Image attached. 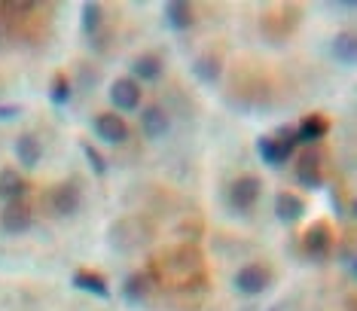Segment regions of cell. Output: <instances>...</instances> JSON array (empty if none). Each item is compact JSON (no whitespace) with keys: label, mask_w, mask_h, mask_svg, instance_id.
Instances as JSON below:
<instances>
[{"label":"cell","mask_w":357,"mask_h":311,"mask_svg":"<svg viewBox=\"0 0 357 311\" xmlns=\"http://www.w3.org/2000/svg\"><path fill=\"white\" fill-rule=\"evenodd\" d=\"M296 146H299L296 144V128L294 126H281L278 132H275V137H259L257 153L269 168H281V165H287V159L294 156Z\"/></svg>","instance_id":"1"},{"label":"cell","mask_w":357,"mask_h":311,"mask_svg":"<svg viewBox=\"0 0 357 311\" xmlns=\"http://www.w3.org/2000/svg\"><path fill=\"white\" fill-rule=\"evenodd\" d=\"M259 192H263V183H259V177H254V174H245V177L232 180V186H229V208L238 211V214H248V211L257 204Z\"/></svg>","instance_id":"2"},{"label":"cell","mask_w":357,"mask_h":311,"mask_svg":"<svg viewBox=\"0 0 357 311\" xmlns=\"http://www.w3.org/2000/svg\"><path fill=\"white\" fill-rule=\"evenodd\" d=\"M79 202H83V195H79L77 183H59L50 195H46V208L59 217H74L79 211Z\"/></svg>","instance_id":"3"},{"label":"cell","mask_w":357,"mask_h":311,"mask_svg":"<svg viewBox=\"0 0 357 311\" xmlns=\"http://www.w3.org/2000/svg\"><path fill=\"white\" fill-rule=\"evenodd\" d=\"M110 104L116 110H123V113L137 110V104H141V86H137L132 77L113 79L110 83Z\"/></svg>","instance_id":"4"},{"label":"cell","mask_w":357,"mask_h":311,"mask_svg":"<svg viewBox=\"0 0 357 311\" xmlns=\"http://www.w3.org/2000/svg\"><path fill=\"white\" fill-rule=\"evenodd\" d=\"M0 226H3V232L10 235H22L31 229V208L25 202H6L3 211H0Z\"/></svg>","instance_id":"5"},{"label":"cell","mask_w":357,"mask_h":311,"mask_svg":"<svg viewBox=\"0 0 357 311\" xmlns=\"http://www.w3.org/2000/svg\"><path fill=\"white\" fill-rule=\"evenodd\" d=\"M266 287H269V272H266L263 266L250 263V266H241L238 272H235V290L238 293L257 296V293H263Z\"/></svg>","instance_id":"6"},{"label":"cell","mask_w":357,"mask_h":311,"mask_svg":"<svg viewBox=\"0 0 357 311\" xmlns=\"http://www.w3.org/2000/svg\"><path fill=\"white\" fill-rule=\"evenodd\" d=\"M294 171H296L299 186H305V190H318L321 186V156H318V150L299 153Z\"/></svg>","instance_id":"7"},{"label":"cell","mask_w":357,"mask_h":311,"mask_svg":"<svg viewBox=\"0 0 357 311\" xmlns=\"http://www.w3.org/2000/svg\"><path fill=\"white\" fill-rule=\"evenodd\" d=\"M92 128H95V135H98L101 141H107V144H123L128 137L126 119L116 116V113H98V116L92 119Z\"/></svg>","instance_id":"8"},{"label":"cell","mask_w":357,"mask_h":311,"mask_svg":"<svg viewBox=\"0 0 357 311\" xmlns=\"http://www.w3.org/2000/svg\"><path fill=\"white\" fill-rule=\"evenodd\" d=\"M330 248H333V232H330L327 223H318V226H312L305 232V253H308V259L324 263V259H327V253H330Z\"/></svg>","instance_id":"9"},{"label":"cell","mask_w":357,"mask_h":311,"mask_svg":"<svg viewBox=\"0 0 357 311\" xmlns=\"http://www.w3.org/2000/svg\"><path fill=\"white\" fill-rule=\"evenodd\" d=\"M275 217L287 226L299 223V220L305 217V202L294 192H278V199H275Z\"/></svg>","instance_id":"10"},{"label":"cell","mask_w":357,"mask_h":311,"mask_svg":"<svg viewBox=\"0 0 357 311\" xmlns=\"http://www.w3.org/2000/svg\"><path fill=\"white\" fill-rule=\"evenodd\" d=\"M141 128L150 141H156V137H162L168 128H172V119L165 116V110H162L159 104H150V107L141 113Z\"/></svg>","instance_id":"11"},{"label":"cell","mask_w":357,"mask_h":311,"mask_svg":"<svg viewBox=\"0 0 357 311\" xmlns=\"http://www.w3.org/2000/svg\"><path fill=\"white\" fill-rule=\"evenodd\" d=\"M147 296H150V278L144 272L128 275L123 284V299L128 305H141V302H147Z\"/></svg>","instance_id":"12"},{"label":"cell","mask_w":357,"mask_h":311,"mask_svg":"<svg viewBox=\"0 0 357 311\" xmlns=\"http://www.w3.org/2000/svg\"><path fill=\"white\" fill-rule=\"evenodd\" d=\"M330 132V122L324 116H305L296 128V144H318Z\"/></svg>","instance_id":"13"},{"label":"cell","mask_w":357,"mask_h":311,"mask_svg":"<svg viewBox=\"0 0 357 311\" xmlns=\"http://www.w3.org/2000/svg\"><path fill=\"white\" fill-rule=\"evenodd\" d=\"M132 73H135V83L141 79V83H156V79L162 77V61L156 59V55H137V59L132 61Z\"/></svg>","instance_id":"14"},{"label":"cell","mask_w":357,"mask_h":311,"mask_svg":"<svg viewBox=\"0 0 357 311\" xmlns=\"http://www.w3.org/2000/svg\"><path fill=\"white\" fill-rule=\"evenodd\" d=\"M165 24L172 31H186L192 24V6L186 0H172L165 3Z\"/></svg>","instance_id":"15"},{"label":"cell","mask_w":357,"mask_h":311,"mask_svg":"<svg viewBox=\"0 0 357 311\" xmlns=\"http://www.w3.org/2000/svg\"><path fill=\"white\" fill-rule=\"evenodd\" d=\"M25 195V180L19 171L3 168L0 171V202H19Z\"/></svg>","instance_id":"16"},{"label":"cell","mask_w":357,"mask_h":311,"mask_svg":"<svg viewBox=\"0 0 357 311\" xmlns=\"http://www.w3.org/2000/svg\"><path fill=\"white\" fill-rule=\"evenodd\" d=\"M74 287L92 293V296H98V299H110L107 281H104L101 275H95V272H77V275H74Z\"/></svg>","instance_id":"17"},{"label":"cell","mask_w":357,"mask_h":311,"mask_svg":"<svg viewBox=\"0 0 357 311\" xmlns=\"http://www.w3.org/2000/svg\"><path fill=\"white\" fill-rule=\"evenodd\" d=\"M40 141L34 135H22L19 141H15V159L22 162L25 168H37V162H40Z\"/></svg>","instance_id":"18"},{"label":"cell","mask_w":357,"mask_h":311,"mask_svg":"<svg viewBox=\"0 0 357 311\" xmlns=\"http://www.w3.org/2000/svg\"><path fill=\"white\" fill-rule=\"evenodd\" d=\"M333 59L342 64H354L357 61V40L354 34H336L333 40Z\"/></svg>","instance_id":"19"},{"label":"cell","mask_w":357,"mask_h":311,"mask_svg":"<svg viewBox=\"0 0 357 311\" xmlns=\"http://www.w3.org/2000/svg\"><path fill=\"white\" fill-rule=\"evenodd\" d=\"M192 70H196V77L202 83H217L220 79V59L217 55H199L192 61Z\"/></svg>","instance_id":"20"},{"label":"cell","mask_w":357,"mask_h":311,"mask_svg":"<svg viewBox=\"0 0 357 311\" xmlns=\"http://www.w3.org/2000/svg\"><path fill=\"white\" fill-rule=\"evenodd\" d=\"M101 19H104V13H101L98 3H83V34L86 37L98 34V31H101Z\"/></svg>","instance_id":"21"},{"label":"cell","mask_w":357,"mask_h":311,"mask_svg":"<svg viewBox=\"0 0 357 311\" xmlns=\"http://www.w3.org/2000/svg\"><path fill=\"white\" fill-rule=\"evenodd\" d=\"M50 98H52V104H68V98H70V83H68V77H55V79H52Z\"/></svg>","instance_id":"22"},{"label":"cell","mask_w":357,"mask_h":311,"mask_svg":"<svg viewBox=\"0 0 357 311\" xmlns=\"http://www.w3.org/2000/svg\"><path fill=\"white\" fill-rule=\"evenodd\" d=\"M83 153H86V159H89V165H92L95 174H104V171H107V162H104V156L95 150L92 144H86V141H83Z\"/></svg>","instance_id":"23"},{"label":"cell","mask_w":357,"mask_h":311,"mask_svg":"<svg viewBox=\"0 0 357 311\" xmlns=\"http://www.w3.org/2000/svg\"><path fill=\"white\" fill-rule=\"evenodd\" d=\"M339 263H342V266H345V272L354 278V272H357V268H354V266H357V259H354V250H351V248H342V250H339Z\"/></svg>","instance_id":"24"},{"label":"cell","mask_w":357,"mask_h":311,"mask_svg":"<svg viewBox=\"0 0 357 311\" xmlns=\"http://www.w3.org/2000/svg\"><path fill=\"white\" fill-rule=\"evenodd\" d=\"M22 116V107L19 104H0V122H13Z\"/></svg>","instance_id":"25"}]
</instances>
